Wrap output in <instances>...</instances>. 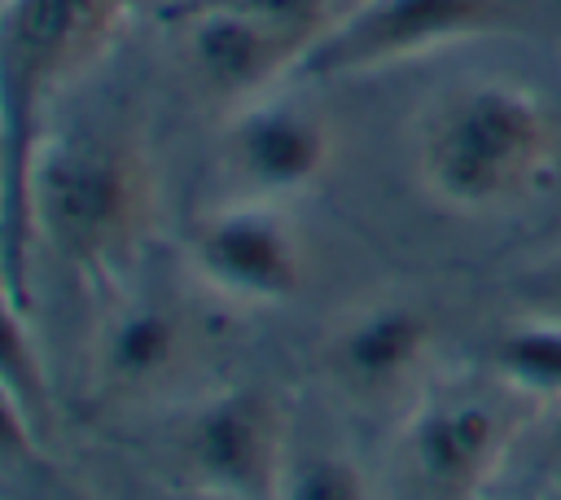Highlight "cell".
I'll return each mask as SVG.
<instances>
[{"instance_id": "9c48e42d", "label": "cell", "mask_w": 561, "mask_h": 500, "mask_svg": "<svg viewBox=\"0 0 561 500\" xmlns=\"http://www.w3.org/2000/svg\"><path fill=\"white\" fill-rule=\"evenodd\" d=\"M167 22L180 26L184 61L202 92H210L228 110L276 92L307 48L302 35L237 9H188Z\"/></svg>"}, {"instance_id": "30bf717a", "label": "cell", "mask_w": 561, "mask_h": 500, "mask_svg": "<svg viewBox=\"0 0 561 500\" xmlns=\"http://www.w3.org/2000/svg\"><path fill=\"white\" fill-rule=\"evenodd\" d=\"M434 351V320L416 303L386 298L351 311L329 346L324 364L333 382L355 399H386L408 390Z\"/></svg>"}, {"instance_id": "ba28073f", "label": "cell", "mask_w": 561, "mask_h": 500, "mask_svg": "<svg viewBox=\"0 0 561 500\" xmlns=\"http://www.w3.org/2000/svg\"><path fill=\"white\" fill-rule=\"evenodd\" d=\"M224 158L228 171L250 189V197L285 202L307 193L329 171L333 127L316 105L267 92L232 110L224 132Z\"/></svg>"}, {"instance_id": "8fae6325", "label": "cell", "mask_w": 561, "mask_h": 500, "mask_svg": "<svg viewBox=\"0 0 561 500\" xmlns=\"http://www.w3.org/2000/svg\"><path fill=\"white\" fill-rule=\"evenodd\" d=\"M184 355V320L153 303L131 298L123 303L96 342V382L114 395H145L162 386Z\"/></svg>"}, {"instance_id": "6da1fadb", "label": "cell", "mask_w": 561, "mask_h": 500, "mask_svg": "<svg viewBox=\"0 0 561 500\" xmlns=\"http://www.w3.org/2000/svg\"><path fill=\"white\" fill-rule=\"evenodd\" d=\"M153 197L140 136L101 123L44 127L18 193L4 197V303L31 311L35 246L83 276H118L153 224Z\"/></svg>"}, {"instance_id": "ffe728a7", "label": "cell", "mask_w": 561, "mask_h": 500, "mask_svg": "<svg viewBox=\"0 0 561 500\" xmlns=\"http://www.w3.org/2000/svg\"><path fill=\"white\" fill-rule=\"evenodd\" d=\"M504 500H539V491H526V496H504Z\"/></svg>"}, {"instance_id": "2e32d148", "label": "cell", "mask_w": 561, "mask_h": 500, "mask_svg": "<svg viewBox=\"0 0 561 500\" xmlns=\"http://www.w3.org/2000/svg\"><path fill=\"white\" fill-rule=\"evenodd\" d=\"M180 500H237V496H224V491H206V487H193V491H184Z\"/></svg>"}, {"instance_id": "5b68a950", "label": "cell", "mask_w": 561, "mask_h": 500, "mask_svg": "<svg viewBox=\"0 0 561 500\" xmlns=\"http://www.w3.org/2000/svg\"><path fill=\"white\" fill-rule=\"evenodd\" d=\"M522 395L504 382L425 390L403 421V461L412 478L438 500H473L500 474L517 425Z\"/></svg>"}, {"instance_id": "8992f818", "label": "cell", "mask_w": 561, "mask_h": 500, "mask_svg": "<svg viewBox=\"0 0 561 500\" xmlns=\"http://www.w3.org/2000/svg\"><path fill=\"white\" fill-rule=\"evenodd\" d=\"M193 487L237 500H276L289 452V412L263 386H232L197 404L184 425Z\"/></svg>"}, {"instance_id": "277c9868", "label": "cell", "mask_w": 561, "mask_h": 500, "mask_svg": "<svg viewBox=\"0 0 561 500\" xmlns=\"http://www.w3.org/2000/svg\"><path fill=\"white\" fill-rule=\"evenodd\" d=\"M508 22V0H351L302 48L289 79L333 83L430 57L491 35Z\"/></svg>"}, {"instance_id": "7c38bea8", "label": "cell", "mask_w": 561, "mask_h": 500, "mask_svg": "<svg viewBox=\"0 0 561 500\" xmlns=\"http://www.w3.org/2000/svg\"><path fill=\"white\" fill-rule=\"evenodd\" d=\"M491 373L526 404H561V316L530 311L491 342Z\"/></svg>"}, {"instance_id": "52a82bcc", "label": "cell", "mask_w": 561, "mask_h": 500, "mask_svg": "<svg viewBox=\"0 0 561 500\" xmlns=\"http://www.w3.org/2000/svg\"><path fill=\"white\" fill-rule=\"evenodd\" d=\"M188 263L232 303H285L302 285V241L280 202L241 197L210 211L188 241Z\"/></svg>"}, {"instance_id": "7a4b0ae2", "label": "cell", "mask_w": 561, "mask_h": 500, "mask_svg": "<svg viewBox=\"0 0 561 500\" xmlns=\"http://www.w3.org/2000/svg\"><path fill=\"white\" fill-rule=\"evenodd\" d=\"M412 162L421 189L447 211H500L530 197L557 162V123L517 79H465L416 118Z\"/></svg>"}, {"instance_id": "d6986e66", "label": "cell", "mask_w": 561, "mask_h": 500, "mask_svg": "<svg viewBox=\"0 0 561 500\" xmlns=\"http://www.w3.org/2000/svg\"><path fill=\"white\" fill-rule=\"evenodd\" d=\"M153 4H158V13H167V9H171V4H180V0H153Z\"/></svg>"}, {"instance_id": "ac0fdd59", "label": "cell", "mask_w": 561, "mask_h": 500, "mask_svg": "<svg viewBox=\"0 0 561 500\" xmlns=\"http://www.w3.org/2000/svg\"><path fill=\"white\" fill-rule=\"evenodd\" d=\"M539 500H561V487H552V491H539Z\"/></svg>"}, {"instance_id": "9a60e30c", "label": "cell", "mask_w": 561, "mask_h": 500, "mask_svg": "<svg viewBox=\"0 0 561 500\" xmlns=\"http://www.w3.org/2000/svg\"><path fill=\"white\" fill-rule=\"evenodd\" d=\"M535 311L561 316V254L535 272Z\"/></svg>"}, {"instance_id": "4fadbf2b", "label": "cell", "mask_w": 561, "mask_h": 500, "mask_svg": "<svg viewBox=\"0 0 561 500\" xmlns=\"http://www.w3.org/2000/svg\"><path fill=\"white\" fill-rule=\"evenodd\" d=\"M276 500H373V482L346 452L294 456Z\"/></svg>"}, {"instance_id": "5bb4252c", "label": "cell", "mask_w": 561, "mask_h": 500, "mask_svg": "<svg viewBox=\"0 0 561 500\" xmlns=\"http://www.w3.org/2000/svg\"><path fill=\"white\" fill-rule=\"evenodd\" d=\"M342 4H351V0H180L162 18H175V13H188V9H237V13H254L263 22H276V26L302 35L311 44L320 35V26L333 22V13Z\"/></svg>"}, {"instance_id": "e0dca14e", "label": "cell", "mask_w": 561, "mask_h": 500, "mask_svg": "<svg viewBox=\"0 0 561 500\" xmlns=\"http://www.w3.org/2000/svg\"><path fill=\"white\" fill-rule=\"evenodd\" d=\"M552 447H557V456H561V404H557V425H552Z\"/></svg>"}, {"instance_id": "3957f363", "label": "cell", "mask_w": 561, "mask_h": 500, "mask_svg": "<svg viewBox=\"0 0 561 500\" xmlns=\"http://www.w3.org/2000/svg\"><path fill=\"white\" fill-rule=\"evenodd\" d=\"M131 0H4V197L18 193L48 101L110 48Z\"/></svg>"}]
</instances>
